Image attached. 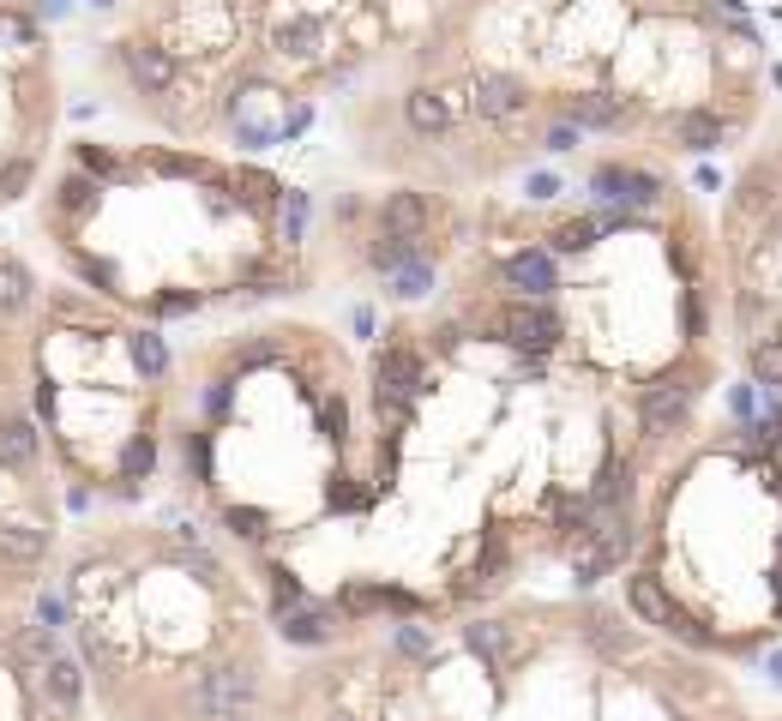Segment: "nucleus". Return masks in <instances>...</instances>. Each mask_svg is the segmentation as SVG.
<instances>
[{
  "label": "nucleus",
  "instance_id": "obj_1",
  "mask_svg": "<svg viewBox=\"0 0 782 721\" xmlns=\"http://www.w3.org/2000/svg\"><path fill=\"white\" fill-rule=\"evenodd\" d=\"M782 85L746 0H440L409 42L398 127L421 156L530 163L554 127L729 151Z\"/></svg>",
  "mask_w": 782,
  "mask_h": 721
},
{
  "label": "nucleus",
  "instance_id": "obj_2",
  "mask_svg": "<svg viewBox=\"0 0 782 721\" xmlns=\"http://www.w3.org/2000/svg\"><path fill=\"white\" fill-rule=\"evenodd\" d=\"M632 571L674 602L663 637L753 656L782 631V403L729 421L651 493Z\"/></svg>",
  "mask_w": 782,
  "mask_h": 721
},
{
  "label": "nucleus",
  "instance_id": "obj_3",
  "mask_svg": "<svg viewBox=\"0 0 782 721\" xmlns=\"http://www.w3.org/2000/svg\"><path fill=\"white\" fill-rule=\"evenodd\" d=\"M241 49L265 90L307 109L319 85H343L398 42H416L440 0H229Z\"/></svg>",
  "mask_w": 782,
  "mask_h": 721
},
{
  "label": "nucleus",
  "instance_id": "obj_4",
  "mask_svg": "<svg viewBox=\"0 0 782 721\" xmlns=\"http://www.w3.org/2000/svg\"><path fill=\"white\" fill-rule=\"evenodd\" d=\"M722 313L746 379L782 397V132L758 144L722 199Z\"/></svg>",
  "mask_w": 782,
  "mask_h": 721
},
{
  "label": "nucleus",
  "instance_id": "obj_5",
  "mask_svg": "<svg viewBox=\"0 0 782 721\" xmlns=\"http://www.w3.org/2000/svg\"><path fill=\"white\" fill-rule=\"evenodd\" d=\"M54 132V37L42 0H0V211L37 187Z\"/></svg>",
  "mask_w": 782,
  "mask_h": 721
},
{
  "label": "nucleus",
  "instance_id": "obj_6",
  "mask_svg": "<svg viewBox=\"0 0 782 721\" xmlns=\"http://www.w3.org/2000/svg\"><path fill=\"white\" fill-rule=\"evenodd\" d=\"M260 661L253 656H235V661H217V668L199 673L193 685V716L199 721H248L253 704H260Z\"/></svg>",
  "mask_w": 782,
  "mask_h": 721
},
{
  "label": "nucleus",
  "instance_id": "obj_7",
  "mask_svg": "<svg viewBox=\"0 0 782 721\" xmlns=\"http://www.w3.org/2000/svg\"><path fill=\"white\" fill-rule=\"evenodd\" d=\"M37 692L49 697L54 716H73L78 697H85V673H78V661H73V656H54L49 668L37 673Z\"/></svg>",
  "mask_w": 782,
  "mask_h": 721
},
{
  "label": "nucleus",
  "instance_id": "obj_8",
  "mask_svg": "<svg viewBox=\"0 0 782 721\" xmlns=\"http://www.w3.org/2000/svg\"><path fill=\"white\" fill-rule=\"evenodd\" d=\"M770 680L782 685V649H777V656H770Z\"/></svg>",
  "mask_w": 782,
  "mask_h": 721
}]
</instances>
